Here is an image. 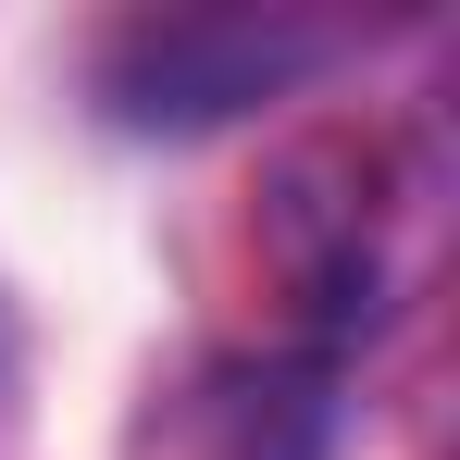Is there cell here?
<instances>
[{
  "label": "cell",
  "instance_id": "obj_1",
  "mask_svg": "<svg viewBox=\"0 0 460 460\" xmlns=\"http://www.w3.org/2000/svg\"><path fill=\"white\" fill-rule=\"evenodd\" d=\"M336 50L349 25H311V13H125L100 38V100L112 125L199 137V125H236L249 100H287Z\"/></svg>",
  "mask_w": 460,
  "mask_h": 460
}]
</instances>
